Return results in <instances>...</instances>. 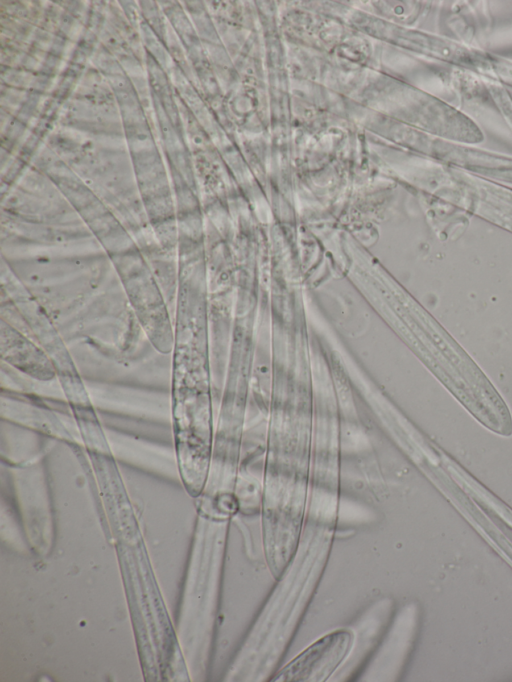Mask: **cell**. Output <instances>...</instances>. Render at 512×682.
I'll return each mask as SVG.
<instances>
[{
	"label": "cell",
	"mask_w": 512,
	"mask_h": 682,
	"mask_svg": "<svg viewBox=\"0 0 512 682\" xmlns=\"http://www.w3.org/2000/svg\"><path fill=\"white\" fill-rule=\"evenodd\" d=\"M354 634L348 629L335 630L312 643L279 670L271 681L323 682L348 656Z\"/></svg>",
	"instance_id": "obj_1"
}]
</instances>
